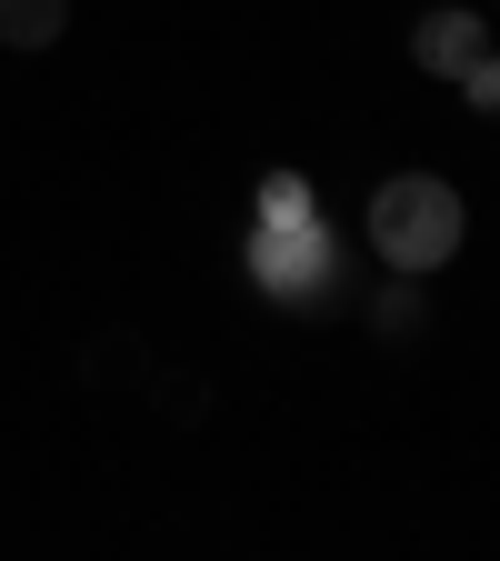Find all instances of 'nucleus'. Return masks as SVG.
Masks as SVG:
<instances>
[{
	"label": "nucleus",
	"mask_w": 500,
	"mask_h": 561,
	"mask_svg": "<svg viewBox=\"0 0 500 561\" xmlns=\"http://www.w3.org/2000/svg\"><path fill=\"white\" fill-rule=\"evenodd\" d=\"M461 241H470V201L441 171H400V181L371 191V251H381V271L431 280V271L461 261Z\"/></svg>",
	"instance_id": "obj_1"
},
{
	"label": "nucleus",
	"mask_w": 500,
	"mask_h": 561,
	"mask_svg": "<svg viewBox=\"0 0 500 561\" xmlns=\"http://www.w3.org/2000/svg\"><path fill=\"white\" fill-rule=\"evenodd\" d=\"M251 280H260V301H321L330 291V231L321 221L251 231Z\"/></svg>",
	"instance_id": "obj_2"
},
{
	"label": "nucleus",
	"mask_w": 500,
	"mask_h": 561,
	"mask_svg": "<svg viewBox=\"0 0 500 561\" xmlns=\"http://www.w3.org/2000/svg\"><path fill=\"white\" fill-rule=\"evenodd\" d=\"M480 50H490V11L480 0H441V11H420V31H410V60L431 70V81H461Z\"/></svg>",
	"instance_id": "obj_3"
},
{
	"label": "nucleus",
	"mask_w": 500,
	"mask_h": 561,
	"mask_svg": "<svg viewBox=\"0 0 500 561\" xmlns=\"http://www.w3.org/2000/svg\"><path fill=\"white\" fill-rule=\"evenodd\" d=\"M420 331H431V291H420L410 271H391L381 291H371V341H381V351H410Z\"/></svg>",
	"instance_id": "obj_4"
},
{
	"label": "nucleus",
	"mask_w": 500,
	"mask_h": 561,
	"mask_svg": "<svg viewBox=\"0 0 500 561\" xmlns=\"http://www.w3.org/2000/svg\"><path fill=\"white\" fill-rule=\"evenodd\" d=\"M70 31V0H0V50H50Z\"/></svg>",
	"instance_id": "obj_5"
},
{
	"label": "nucleus",
	"mask_w": 500,
	"mask_h": 561,
	"mask_svg": "<svg viewBox=\"0 0 500 561\" xmlns=\"http://www.w3.org/2000/svg\"><path fill=\"white\" fill-rule=\"evenodd\" d=\"M260 231H280V221H321V191L301 181V171H260Z\"/></svg>",
	"instance_id": "obj_6"
},
{
	"label": "nucleus",
	"mask_w": 500,
	"mask_h": 561,
	"mask_svg": "<svg viewBox=\"0 0 500 561\" xmlns=\"http://www.w3.org/2000/svg\"><path fill=\"white\" fill-rule=\"evenodd\" d=\"M461 101H470L480 121H500V50H480V60L461 70Z\"/></svg>",
	"instance_id": "obj_7"
},
{
	"label": "nucleus",
	"mask_w": 500,
	"mask_h": 561,
	"mask_svg": "<svg viewBox=\"0 0 500 561\" xmlns=\"http://www.w3.org/2000/svg\"><path fill=\"white\" fill-rule=\"evenodd\" d=\"M480 11H500V0H480Z\"/></svg>",
	"instance_id": "obj_8"
}]
</instances>
